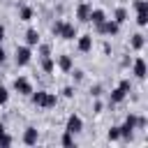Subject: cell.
Returning a JSON list of instances; mask_svg holds the SVG:
<instances>
[{"mask_svg":"<svg viewBox=\"0 0 148 148\" xmlns=\"http://www.w3.org/2000/svg\"><path fill=\"white\" fill-rule=\"evenodd\" d=\"M30 97H32V104L39 106V109H53L58 104V95H53V92H44V90H37L35 92L32 90Z\"/></svg>","mask_w":148,"mask_h":148,"instance_id":"cell-1","label":"cell"},{"mask_svg":"<svg viewBox=\"0 0 148 148\" xmlns=\"http://www.w3.org/2000/svg\"><path fill=\"white\" fill-rule=\"evenodd\" d=\"M130 88H132V86H130V81H127V79H123V81L118 83V88H113V90H111V97H109V102H111V104H120V102L127 97Z\"/></svg>","mask_w":148,"mask_h":148,"instance_id":"cell-2","label":"cell"},{"mask_svg":"<svg viewBox=\"0 0 148 148\" xmlns=\"http://www.w3.org/2000/svg\"><path fill=\"white\" fill-rule=\"evenodd\" d=\"M99 35H109V37H113V35H118L120 32V23H116L113 18H106L104 23H99L97 28H95Z\"/></svg>","mask_w":148,"mask_h":148,"instance_id":"cell-3","label":"cell"},{"mask_svg":"<svg viewBox=\"0 0 148 148\" xmlns=\"http://www.w3.org/2000/svg\"><path fill=\"white\" fill-rule=\"evenodd\" d=\"M30 58H32V51H30V46H28V44H25V46H16L14 62H16L18 67H25V65L30 62Z\"/></svg>","mask_w":148,"mask_h":148,"instance_id":"cell-4","label":"cell"},{"mask_svg":"<svg viewBox=\"0 0 148 148\" xmlns=\"http://www.w3.org/2000/svg\"><path fill=\"white\" fill-rule=\"evenodd\" d=\"M83 130V120H81V116H76V113H72L69 118H67V125H65V132H69V134H79Z\"/></svg>","mask_w":148,"mask_h":148,"instance_id":"cell-5","label":"cell"},{"mask_svg":"<svg viewBox=\"0 0 148 148\" xmlns=\"http://www.w3.org/2000/svg\"><path fill=\"white\" fill-rule=\"evenodd\" d=\"M14 90H16L18 95H30V92H32V83H30L25 76H16V79H14Z\"/></svg>","mask_w":148,"mask_h":148,"instance_id":"cell-6","label":"cell"},{"mask_svg":"<svg viewBox=\"0 0 148 148\" xmlns=\"http://www.w3.org/2000/svg\"><path fill=\"white\" fill-rule=\"evenodd\" d=\"M90 9H92V5H90V0H81V2H79V7H76V18H79L81 23H88V16H90Z\"/></svg>","mask_w":148,"mask_h":148,"instance_id":"cell-7","label":"cell"},{"mask_svg":"<svg viewBox=\"0 0 148 148\" xmlns=\"http://www.w3.org/2000/svg\"><path fill=\"white\" fill-rule=\"evenodd\" d=\"M76 49H79L81 53H88V51L92 49V35H81V37L76 39Z\"/></svg>","mask_w":148,"mask_h":148,"instance_id":"cell-8","label":"cell"},{"mask_svg":"<svg viewBox=\"0 0 148 148\" xmlns=\"http://www.w3.org/2000/svg\"><path fill=\"white\" fill-rule=\"evenodd\" d=\"M132 72H134L136 79H146V74H148V69H146V60H143V58H136L134 65H132Z\"/></svg>","mask_w":148,"mask_h":148,"instance_id":"cell-9","label":"cell"},{"mask_svg":"<svg viewBox=\"0 0 148 148\" xmlns=\"http://www.w3.org/2000/svg\"><path fill=\"white\" fill-rule=\"evenodd\" d=\"M106 21V14H104V9H90V16H88V23H92L95 28L99 25V23H104Z\"/></svg>","mask_w":148,"mask_h":148,"instance_id":"cell-10","label":"cell"},{"mask_svg":"<svg viewBox=\"0 0 148 148\" xmlns=\"http://www.w3.org/2000/svg\"><path fill=\"white\" fill-rule=\"evenodd\" d=\"M60 37H62V39H67V42H72L74 37H79V35H76V25H74V23H62Z\"/></svg>","mask_w":148,"mask_h":148,"instance_id":"cell-11","label":"cell"},{"mask_svg":"<svg viewBox=\"0 0 148 148\" xmlns=\"http://www.w3.org/2000/svg\"><path fill=\"white\" fill-rule=\"evenodd\" d=\"M56 65L62 69V72H72L74 69V60H72V56H58V60H56Z\"/></svg>","mask_w":148,"mask_h":148,"instance_id":"cell-12","label":"cell"},{"mask_svg":"<svg viewBox=\"0 0 148 148\" xmlns=\"http://www.w3.org/2000/svg\"><path fill=\"white\" fill-rule=\"evenodd\" d=\"M37 139H39L37 130H35V127H25V132H23V143H25V146H35Z\"/></svg>","mask_w":148,"mask_h":148,"instance_id":"cell-13","label":"cell"},{"mask_svg":"<svg viewBox=\"0 0 148 148\" xmlns=\"http://www.w3.org/2000/svg\"><path fill=\"white\" fill-rule=\"evenodd\" d=\"M130 46H132L134 51H141V49L146 46V37H143L141 32H136V35H132V37H130Z\"/></svg>","mask_w":148,"mask_h":148,"instance_id":"cell-14","label":"cell"},{"mask_svg":"<svg viewBox=\"0 0 148 148\" xmlns=\"http://www.w3.org/2000/svg\"><path fill=\"white\" fill-rule=\"evenodd\" d=\"M25 44H28V46H37V44H39V32H37L35 28H28V30H25Z\"/></svg>","mask_w":148,"mask_h":148,"instance_id":"cell-15","label":"cell"},{"mask_svg":"<svg viewBox=\"0 0 148 148\" xmlns=\"http://www.w3.org/2000/svg\"><path fill=\"white\" fill-rule=\"evenodd\" d=\"M32 14H35V12H32V7H28V5H23V7L18 9V18H21V21H32Z\"/></svg>","mask_w":148,"mask_h":148,"instance_id":"cell-16","label":"cell"},{"mask_svg":"<svg viewBox=\"0 0 148 148\" xmlns=\"http://www.w3.org/2000/svg\"><path fill=\"white\" fill-rule=\"evenodd\" d=\"M42 69H44L46 74H51V72L56 69V60H53L51 56H46V58H42Z\"/></svg>","mask_w":148,"mask_h":148,"instance_id":"cell-17","label":"cell"},{"mask_svg":"<svg viewBox=\"0 0 148 148\" xmlns=\"http://www.w3.org/2000/svg\"><path fill=\"white\" fill-rule=\"evenodd\" d=\"M113 21H116V23H125V21H127V9H125V7H118V9L113 12Z\"/></svg>","mask_w":148,"mask_h":148,"instance_id":"cell-18","label":"cell"},{"mask_svg":"<svg viewBox=\"0 0 148 148\" xmlns=\"http://www.w3.org/2000/svg\"><path fill=\"white\" fill-rule=\"evenodd\" d=\"M136 23H139L141 28L148 23V9H141V12H136Z\"/></svg>","mask_w":148,"mask_h":148,"instance_id":"cell-19","label":"cell"},{"mask_svg":"<svg viewBox=\"0 0 148 148\" xmlns=\"http://www.w3.org/2000/svg\"><path fill=\"white\" fill-rule=\"evenodd\" d=\"M60 143H62V146H67V148H69V146H74V134L65 132V134H62V139H60Z\"/></svg>","mask_w":148,"mask_h":148,"instance_id":"cell-20","label":"cell"},{"mask_svg":"<svg viewBox=\"0 0 148 148\" xmlns=\"http://www.w3.org/2000/svg\"><path fill=\"white\" fill-rule=\"evenodd\" d=\"M7 102H9V90L5 86H0V106H5Z\"/></svg>","mask_w":148,"mask_h":148,"instance_id":"cell-21","label":"cell"},{"mask_svg":"<svg viewBox=\"0 0 148 148\" xmlns=\"http://www.w3.org/2000/svg\"><path fill=\"white\" fill-rule=\"evenodd\" d=\"M106 136H109V141H118V139H120V130H118V127H111Z\"/></svg>","mask_w":148,"mask_h":148,"instance_id":"cell-22","label":"cell"},{"mask_svg":"<svg viewBox=\"0 0 148 148\" xmlns=\"http://www.w3.org/2000/svg\"><path fill=\"white\" fill-rule=\"evenodd\" d=\"M12 143H14V139H12L7 132H2V134H0V146H12Z\"/></svg>","mask_w":148,"mask_h":148,"instance_id":"cell-23","label":"cell"},{"mask_svg":"<svg viewBox=\"0 0 148 148\" xmlns=\"http://www.w3.org/2000/svg\"><path fill=\"white\" fill-rule=\"evenodd\" d=\"M62 23H65V21H56V23L51 25V32H53L56 37H60V30H62Z\"/></svg>","mask_w":148,"mask_h":148,"instance_id":"cell-24","label":"cell"},{"mask_svg":"<svg viewBox=\"0 0 148 148\" xmlns=\"http://www.w3.org/2000/svg\"><path fill=\"white\" fill-rule=\"evenodd\" d=\"M134 9H136V12L148 9V0H136V2H134Z\"/></svg>","mask_w":148,"mask_h":148,"instance_id":"cell-25","label":"cell"},{"mask_svg":"<svg viewBox=\"0 0 148 148\" xmlns=\"http://www.w3.org/2000/svg\"><path fill=\"white\" fill-rule=\"evenodd\" d=\"M39 56H42V58H46V56H51V49H49L46 44H42V46H39Z\"/></svg>","mask_w":148,"mask_h":148,"instance_id":"cell-26","label":"cell"},{"mask_svg":"<svg viewBox=\"0 0 148 148\" xmlns=\"http://www.w3.org/2000/svg\"><path fill=\"white\" fill-rule=\"evenodd\" d=\"M146 123H148V120H146L143 116H136V130H143V127H146Z\"/></svg>","mask_w":148,"mask_h":148,"instance_id":"cell-27","label":"cell"},{"mask_svg":"<svg viewBox=\"0 0 148 148\" xmlns=\"http://www.w3.org/2000/svg\"><path fill=\"white\" fill-rule=\"evenodd\" d=\"M62 97H74V88H72V86L62 88Z\"/></svg>","mask_w":148,"mask_h":148,"instance_id":"cell-28","label":"cell"},{"mask_svg":"<svg viewBox=\"0 0 148 148\" xmlns=\"http://www.w3.org/2000/svg\"><path fill=\"white\" fill-rule=\"evenodd\" d=\"M83 79V72L81 69H74V81H81Z\"/></svg>","mask_w":148,"mask_h":148,"instance_id":"cell-29","label":"cell"},{"mask_svg":"<svg viewBox=\"0 0 148 148\" xmlns=\"http://www.w3.org/2000/svg\"><path fill=\"white\" fill-rule=\"evenodd\" d=\"M5 60H7V53H5V49H2V46H0V65H2V62H5Z\"/></svg>","mask_w":148,"mask_h":148,"instance_id":"cell-30","label":"cell"},{"mask_svg":"<svg viewBox=\"0 0 148 148\" xmlns=\"http://www.w3.org/2000/svg\"><path fill=\"white\" fill-rule=\"evenodd\" d=\"M90 92H92V95H95V97H97V95H99V92H102V88H99V86H95V88H92V90H90Z\"/></svg>","mask_w":148,"mask_h":148,"instance_id":"cell-31","label":"cell"},{"mask_svg":"<svg viewBox=\"0 0 148 148\" xmlns=\"http://www.w3.org/2000/svg\"><path fill=\"white\" fill-rule=\"evenodd\" d=\"M2 39H5V25L0 23V44H2Z\"/></svg>","mask_w":148,"mask_h":148,"instance_id":"cell-32","label":"cell"},{"mask_svg":"<svg viewBox=\"0 0 148 148\" xmlns=\"http://www.w3.org/2000/svg\"><path fill=\"white\" fill-rule=\"evenodd\" d=\"M2 132H5V125H2V123H0V134H2Z\"/></svg>","mask_w":148,"mask_h":148,"instance_id":"cell-33","label":"cell"}]
</instances>
